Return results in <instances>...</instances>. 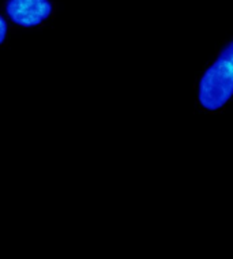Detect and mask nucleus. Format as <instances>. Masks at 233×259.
<instances>
[{"mask_svg":"<svg viewBox=\"0 0 233 259\" xmlns=\"http://www.w3.org/2000/svg\"><path fill=\"white\" fill-rule=\"evenodd\" d=\"M233 97V66L222 56L202 75L198 86V101L206 111L215 112Z\"/></svg>","mask_w":233,"mask_h":259,"instance_id":"1","label":"nucleus"},{"mask_svg":"<svg viewBox=\"0 0 233 259\" xmlns=\"http://www.w3.org/2000/svg\"><path fill=\"white\" fill-rule=\"evenodd\" d=\"M50 0H7L6 14L11 22L22 27H34L50 18Z\"/></svg>","mask_w":233,"mask_h":259,"instance_id":"2","label":"nucleus"},{"mask_svg":"<svg viewBox=\"0 0 233 259\" xmlns=\"http://www.w3.org/2000/svg\"><path fill=\"white\" fill-rule=\"evenodd\" d=\"M7 30H9L7 21H6L3 15H0V45L5 42L6 36H7Z\"/></svg>","mask_w":233,"mask_h":259,"instance_id":"4","label":"nucleus"},{"mask_svg":"<svg viewBox=\"0 0 233 259\" xmlns=\"http://www.w3.org/2000/svg\"><path fill=\"white\" fill-rule=\"evenodd\" d=\"M220 56H222L224 59H226L230 64L233 66V41H230L226 47H225L222 52H221Z\"/></svg>","mask_w":233,"mask_h":259,"instance_id":"3","label":"nucleus"}]
</instances>
